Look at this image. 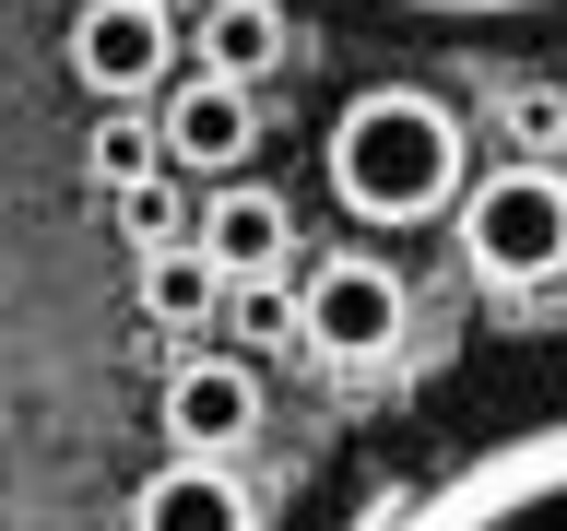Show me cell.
Segmentation results:
<instances>
[{"label": "cell", "mask_w": 567, "mask_h": 531, "mask_svg": "<svg viewBox=\"0 0 567 531\" xmlns=\"http://www.w3.org/2000/svg\"><path fill=\"white\" fill-rule=\"evenodd\" d=\"M225 295H237V283L213 272V248L189 237V248H154V260H142V308L166 319V331H213V319H225Z\"/></svg>", "instance_id": "cell-11"}, {"label": "cell", "mask_w": 567, "mask_h": 531, "mask_svg": "<svg viewBox=\"0 0 567 531\" xmlns=\"http://www.w3.org/2000/svg\"><path fill=\"white\" fill-rule=\"evenodd\" d=\"M202 248H213V272H225V283H260V272L296 260V212H284L272 189H213Z\"/></svg>", "instance_id": "cell-9"}, {"label": "cell", "mask_w": 567, "mask_h": 531, "mask_svg": "<svg viewBox=\"0 0 567 531\" xmlns=\"http://www.w3.org/2000/svg\"><path fill=\"white\" fill-rule=\"evenodd\" d=\"M118 225H131V248H142V260H154V248H189V237H202L177 177H142V189H118Z\"/></svg>", "instance_id": "cell-13"}, {"label": "cell", "mask_w": 567, "mask_h": 531, "mask_svg": "<svg viewBox=\"0 0 567 531\" xmlns=\"http://www.w3.org/2000/svg\"><path fill=\"white\" fill-rule=\"evenodd\" d=\"M225 319H237V354H272V343H296V283H284V272L237 283V295H225Z\"/></svg>", "instance_id": "cell-14"}, {"label": "cell", "mask_w": 567, "mask_h": 531, "mask_svg": "<svg viewBox=\"0 0 567 531\" xmlns=\"http://www.w3.org/2000/svg\"><path fill=\"white\" fill-rule=\"evenodd\" d=\"M83 177H95L106 201H118V189H142V177H166L154 118H142V106H95V131H83Z\"/></svg>", "instance_id": "cell-12"}, {"label": "cell", "mask_w": 567, "mask_h": 531, "mask_svg": "<svg viewBox=\"0 0 567 531\" xmlns=\"http://www.w3.org/2000/svg\"><path fill=\"white\" fill-rule=\"evenodd\" d=\"M71 83L95 106H142L177 83V12L166 0H83L71 12Z\"/></svg>", "instance_id": "cell-5"}, {"label": "cell", "mask_w": 567, "mask_h": 531, "mask_svg": "<svg viewBox=\"0 0 567 531\" xmlns=\"http://www.w3.org/2000/svg\"><path fill=\"white\" fill-rule=\"evenodd\" d=\"M154 142L177 177H237L260 154V83H225L189 60V83H166V106H154Z\"/></svg>", "instance_id": "cell-7"}, {"label": "cell", "mask_w": 567, "mask_h": 531, "mask_svg": "<svg viewBox=\"0 0 567 531\" xmlns=\"http://www.w3.org/2000/svg\"><path fill=\"white\" fill-rule=\"evenodd\" d=\"M343 531H567V402L414 460Z\"/></svg>", "instance_id": "cell-1"}, {"label": "cell", "mask_w": 567, "mask_h": 531, "mask_svg": "<svg viewBox=\"0 0 567 531\" xmlns=\"http://www.w3.org/2000/svg\"><path fill=\"white\" fill-rule=\"evenodd\" d=\"M402 331H414V283L390 272L379 248L308 260V283H296V354H319L331 378H367V366L402 354Z\"/></svg>", "instance_id": "cell-4"}, {"label": "cell", "mask_w": 567, "mask_h": 531, "mask_svg": "<svg viewBox=\"0 0 567 531\" xmlns=\"http://www.w3.org/2000/svg\"><path fill=\"white\" fill-rule=\"evenodd\" d=\"M450 248H461V272L496 283V295H544V283H567V166H544V154L485 166L450 201Z\"/></svg>", "instance_id": "cell-3"}, {"label": "cell", "mask_w": 567, "mask_h": 531, "mask_svg": "<svg viewBox=\"0 0 567 531\" xmlns=\"http://www.w3.org/2000/svg\"><path fill=\"white\" fill-rule=\"evenodd\" d=\"M319 177H331V201H343L354 225L402 237V225H437V212L473 189V131H461V106L425 95V83H367V95L331 118V142H319Z\"/></svg>", "instance_id": "cell-2"}, {"label": "cell", "mask_w": 567, "mask_h": 531, "mask_svg": "<svg viewBox=\"0 0 567 531\" xmlns=\"http://www.w3.org/2000/svg\"><path fill=\"white\" fill-rule=\"evenodd\" d=\"M131 531H260V508L225 460H154L131 485Z\"/></svg>", "instance_id": "cell-8"}, {"label": "cell", "mask_w": 567, "mask_h": 531, "mask_svg": "<svg viewBox=\"0 0 567 531\" xmlns=\"http://www.w3.org/2000/svg\"><path fill=\"white\" fill-rule=\"evenodd\" d=\"M284 48H296L284 0H213L202 12V71H225V83H272Z\"/></svg>", "instance_id": "cell-10"}, {"label": "cell", "mask_w": 567, "mask_h": 531, "mask_svg": "<svg viewBox=\"0 0 567 531\" xmlns=\"http://www.w3.org/2000/svg\"><path fill=\"white\" fill-rule=\"evenodd\" d=\"M508 131H520V154H544V166H556V142H567V95L520 83V95H508Z\"/></svg>", "instance_id": "cell-15"}, {"label": "cell", "mask_w": 567, "mask_h": 531, "mask_svg": "<svg viewBox=\"0 0 567 531\" xmlns=\"http://www.w3.org/2000/svg\"><path fill=\"white\" fill-rule=\"evenodd\" d=\"M154 414H166L177 460H237L260 437V366L248 354H177L166 389H154Z\"/></svg>", "instance_id": "cell-6"}, {"label": "cell", "mask_w": 567, "mask_h": 531, "mask_svg": "<svg viewBox=\"0 0 567 531\" xmlns=\"http://www.w3.org/2000/svg\"><path fill=\"white\" fill-rule=\"evenodd\" d=\"M461 12H496V0H461Z\"/></svg>", "instance_id": "cell-16"}]
</instances>
